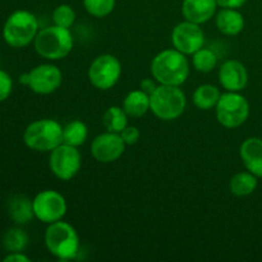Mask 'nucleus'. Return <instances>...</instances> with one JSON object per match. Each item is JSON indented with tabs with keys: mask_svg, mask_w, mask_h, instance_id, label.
<instances>
[{
	"mask_svg": "<svg viewBox=\"0 0 262 262\" xmlns=\"http://www.w3.org/2000/svg\"><path fill=\"white\" fill-rule=\"evenodd\" d=\"M151 73L160 84L181 86L189 76V64L186 54L177 49L163 50L154 58Z\"/></svg>",
	"mask_w": 262,
	"mask_h": 262,
	"instance_id": "obj_1",
	"label": "nucleus"
},
{
	"mask_svg": "<svg viewBox=\"0 0 262 262\" xmlns=\"http://www.w3.org/2000/svg\"><path fill=\"white\" fill-rule=\"evenodd\" d=\"M45 246L59 260H73L79 252L78 233L66 222L51 223L45 233Z\"/></svg>",
	"mask_w": 262,
	"mask_h": 262,
	"instance_id": "obj_2",
	"label": "nucleus"
},
{
	"mask_svg": "<svg viewBox=\"0 0 262 262\" xmlns=\"http://www.w3.org/2000/svg\"><path fill=\"white\" fill-rule=\"evenodd\" d=\"M33 42L38 55L49 60L66 58L73 49V37L69 28L56 25L38 31Z\"/></svg>",
	"mask_w": 262,
	"mask_h": 262,
	"instance_id": "obj_3",
	"label": "nucleus"
},
{
	"mask_svg": "<svg viewBox=\"0 0 262 262\" xmlns=\"http://www.w3.org/2000/svg\"><path fill=\"white\" fill-rule=\"evenodd\" d=\"M38 32L37 18L28 10H15L7 18L3 27V38L9 46L25 48L35 40Z\"/></svg>",
	"mask_w": 262,
	"mask_h": 262,
	"instance_id": "obj_4",
	"label": "nucleus"
},
{
	"mask_svg": "<svg viewBox=\"0 0 262 262\" xmlns=\"http://www.w3.org/2000/svg\"><path fill=\"white\" fill-rule=\"evenodd\" d=\"M23 142L33 151H53L63 143V127L54 119L36 120L25 129Z\"/></svg>",
	"mask_w": 262,
	"mask_h": 262,
	"instance_id": "obj_5",
	"label": "nucleus"
},
{
	"mask_svg": "<svg viewBox=\"0 0 262 262\" xmlns=\"http://www.w3.org/2000/svg\"><path fill=\"white\" fill-rule=\"evenodd\" d=\"M187 99L179 86L160 84L150 95V110L163 120H174L186 110Z\"/></svg>",
	"mask_w": 262,
	"mask_h": 262,
	"instance_id": "obj_6",
	"label": "nucleus"
},
{
	"mask_svg": "<svg viewBox=\"0 0 262 262\" xmlns=\"http://www.w3.org/2000/svg\"><path fill=\"white\" fill-rule=\"evenodd\" d=\"M216 118L227 128H237L247 120L250 115V104L243 95L228 91L220 95L216 104Z\"/></svg>",
	"mask_w": 262,
	"mask_h": 262,
	"instance_id": "obj_7",
	"label": "nucleus"
},
{
	"mask_svg": "<svg viewBox=\"0 0 262 262\" xmlns=\"http://www.w3.org/2000/svg\"><path fill=\"white\" fill-rule=\"evenodd\" d=\"M122 74V64L110 54H102L97 56L89 68V79L96 89L110 90L118 83Z\"/></svg>",
	"mask_w": 262,
	"mask_h": 262,
	"instance_id": "obj_8",
	"label": "nucleus"
},
{
	"mask_svg": "<svg viewBox=\"0 0 262 262\" xmlns=\"http://www.w3.org/2000/svg\"><path fill=\"white\" fill-rule=\"evenodd\" d=\"M82 158L74 146L61 143L50 151L49 166L54 176L60 181H71L81 169Z\"/></svg>",
	"mask_w": 262,
	"mask_h": 262,
	"instance_id": "obj_9",
	"label": "nucleus"
},
{
	"mask_svg": "<svg viewBox=\"0 0 262 262\" xmlns=\"http://www.w3.org/2000/svg\"><path fill=\"white\" fill-rule=\"evenodd\" d=\"M32 204L35 217L46 224L59 222L67 212L66 199L63 194L53 189H46L36 194Z\"/></svg>",
	"mask_w": 262,
	"mask_h": 262,
	"instance_id": "obj_10",
	"label": "nucleus"
},
{
	"mask_svg": "<svg viewBox=\"0 0 262 262\" xmlns=\"http://www.w3.org/2000/svg\"><path fill=\"white\" fill-rule=\"evenodd\" d=\"M171 42L181 53L193 55L197 50L204 48L205 33L200 25L186 20L174 27L171 32Z\"/></svg>",
	"mask_w": 262,
	"mask_h": 262,
	"instance_id": "obj_11",
	"label": "nucleus"
},
{
	"mask_svg": "<svg viewBox=\"0 0 262 262\" xmlns=\"http://www.w3.org/2000/svg\"><path fill=\"white\" fill-rule=\"evenodd\" d=\"M63 74L56 66L40 64L28 72V84L35 94L49 95L60 87Z\"/></svg>",
	"mask_w": 262,
	"mask_h": 262,
	"instance_id": "obj_12",
	"label": "nucleus"
},
{
	"mask_svg": "<svg viewBox=\"0 0 262 262\" xmlns=\"http://www.w3.org/2000/svg\"><path fill=\"white\" fill-rule=\"evenodd\" d=\"M125 143L119 133L109 132L95 137L91 143V154L100 163H113L123 155Z\"/></svg>",
	"mask_w": 262,
	"mask_h": 262,
	"instance_id": "obj_13",
	"label": "nucleus"
},
{
	"mask_svg": "<svg viewBox=\"0 0 262 262\" xmlns=\"http://www.w3.org/2000/svg\"><path fill=\"white\" fill-rule=\"evenodd\" d=\"M220 84L227 91L239 92L248 83V72L238 60H227L219 69Z\"/></svg>",
	"mask_w": 262,
	"mask_h": 262,
	"instance_id": "obj_14",
	"label": "nucleus"
},
{
	"mask_svg": "<svg viewBox=\"0 0 262 262\" xmlns=\"http://www.w3.org/2000/svg\"><path fill=\"white\" fill-rule=\"evenodd\" d=\"M216 7V0H184L182 13L186 20L201 25L214 17Z\"/></svg>",
	"mask_w": 262,
	"mask_h": 262,
	"instance_id": "obj_15",
	"label": "nucleus"
},
{
	"mask_svg": "<svg viewBox=\"0 0 262 262\" xmlns=\"http://www.w3.org/2000/svg\"><path fill=\"white\" fill-rule=\"evenodd\" d=\"M241 159L248 171L262 178V140L257 137L247 138L241 146Z\"/></svg>",
	"mask_w": 262,
	"mask_h": 262,
	"instance_id": "obj_16",
	"label": "nucleus"
},
{
	"mask_svg": "<svg viewBox=\"0 0 262 262\" xmlns=\"http://www.w3.org/2000/svg\"><path fill=\"white\" fill-rule=\"evenodd\" d=\"M8 214L15 224H28L35 216L32 200H30L25 194H15L10 197L8 202Z\"/></svg>",
	"mask_w": 262,
	"mask_h": 262,
	"instance_id": "obj_17",
	"label": "nucleus"
},
{
	"mask_svg": "<svg viewBox=\"0 0 262 262\" xmlns=\"http://www.w3.org/2000/svg\"><path fill=\"white\" fill-rule=\"evenodd\" d=\"M216 27L223 35L235 36L245 28V18L237 9L223 8L216 17Z\"/></svg>",
	"mask_w": 262,
	"mask_h": 262,
	"instance_id": "obj_18",
	"label": "nucleus"
},
{
	"mask_svg": "<svg viewBox=\"0 0 262 262\" xmlns=\"http://www.w3.org/2000/svg\"><path fill=\"white\" fill-rule=\"evenodd\" d=\"M123 109L125 110L128 117H142L150 110V95L142 90L130 91L123 101Z\"/></svg>",
	"mask_w": 262,
	"mask_h": 262,
	"instance_id": "obj_19",
	"label": "nucleus"
},
{
	"mask_svg": "<svg viewBox=\"0 0 262 262\" xmlns=\"http://www.w3.org/2000/svg\"><path fill=\"white\" fill-rule=\"evenodd\" d=\"M229 188L230 192L235 196H248V194L253 193L255 189L257 188V177L251 171H242V173L235 174L230 179Z\"/></svg>",
	"mask_w": 262,
	"mask_h": 262,
	"instance_id": "obj_20",
	"label": "nucleus"
},
{
	"mask_svg": "<svg viewBox=\"0 0 262 262\" xmlns=\"http://www.w3.org/2000/svg\"><path fill=\"white\" fill-rule=\"evenodd\" d=\"M220 99V92L217 87L212 84H201L193 92V102L199 109L210 110L216 106Z\"/></svg>",
	"mask_w": 262,
	"mask_h": 262,
	"instance_id": "obj_21",
	"label": "nucleus"
},
{
	"mask_svg": "<svg viewBox=\"0 0 262 262\" xmlns=\"http://www.w3.org/2000/svg\"><path fill=\"white\" fill-rule=\"evenodd\" d=\"M87 125L81 120H73L63 128V143L78 147L87 140Z\"/></svg>",
	"mask_w": 262,
	"mask_h": 262,
	"instance_id": "obj_22",
	"label": "nucleus"
},
{
	"mask_svg": "<svg viewBox=\"0 0 262 262\" xmlns=\"http://www.w3.org/2000/svg\"><path fill=\"white\" fill-rule=\"evenodd\" d=\"M105 128L109 132L120 133L128 125V114L120 106H110L104 114Z\"/></svg>",
	"mask_w": 262,
	"mask_h": 262,
	"instance_id": "obj_23",
	"label": "nucleus"
},
{
	"mask_svg": "<svg viewBox=\"0 0 262 262\" xmlns=\"http://www.w3.org/2000/svg\"><path fill=\"white\" fill-rule=\"evenodd\" d=\"M28 245V235L20 228H10L3 237V247L7 252H22Z\"/></svg>",
	"mask_w": 262,
	"mask_h": 262,
	"instance_id": "obj_24",
	"label": "nucleus"
},
{
	"mask_svg": "<svg viewBox=\"0 0 262 262\" xmlns=\"http://www.w3.org/2000/svg\"><path fill=\"white\" fill-rule=\"evenodd\" d=\"M193 66L194 68L202 73H209V72L214 71L215 67L217 64V56L210 49L201 48L193 54Z\"/></svg>",
	"mask_w": 262,
	"mask_h": 262,
	"instance_id": "obj_25",
	"label": "nucleus"
},
{
	"mask_svg": "<svg viewBox=\"0 0 262 262\" xmlns=\"http://www.w3.org/2000/svg\"><path fill=\"white\" fill-rule=\"evenodd\" d=\"M87 12L96 18L109 15L114 10L115 0H83Z\"/></svg>",
	"mask_w": 262,
	"mask_h": 262,
	"instance_id": "obj_26",
	"label": "nucleus"
},
{
	"mask_svg": "<svg viewBox=\"0 0 262 262\" xmlns=\"http://www.w3.org/2000/svg\"><path fill=\"white\" fill-rule=\"evenodd\" d=\"M54 25L60 26V27L69 28L76 20V13L73 8L68 4H60L54 9L53 12Z\"/></svg>",
	"mask_w": 262,
	"mask_h": 262,
	"instance_id": "obj_27",
	"label": "nucleus"
},
{
	"mask_svg": "<svg viewBox=\"0 0 262 262\" xmlns=\"http://www.w3.org/2000/svg\"><path fill=\"white\" fill-rule=\"evenodd\" d=\"M13 91L12 77L7 72L0 69V102L5 101Z\"/></svg>",
	"mask_w": 262,
	"mask_h": 262,
	"instance_id": "obj_28",
	"label": "nucleus"
},
{
	"mask_svg": "<svg viewBox=\"0 0 262 262\" xmlns=\"http://www.w3.org/2000/svg\"><path fill=\"white\" fill-rule=\"evenodd\" d=\"M122 136L123 141H124L125 145H135L138 140H140V130L137 127H133V125H127L122 132L119 133Z\"/></svg>",
	"mask_w": 262,
	"mask_h": 262,
	"instance_id": "obj_29",
	"label": "nucleus"
},
{
	"mask_svg": "<svg viewBox=\"0 0 262 262\" xmlns=\"http://www.w3.org/2000/svg\"><path fill=\"white\" fill-rule=\"evenodd\" d=\"M247 0H216L217 5L222 8H230V9H239L246 4Z\"/></svg>",
	"mask_w": 262,
	"mask_h": 262,
	"instance_id": "obj_30",
	"label": "nucleus"
},
{
	"mask_svg": "<svg viewBox=\"0 0 262 262\" xmlns=\"http://www.w3.org/2000/svg\"><path fill=\"white\" fill-rule=\"evenodd\" d=\"M5 262H30V257L23 255L22 252H12L4 258Z\"/></svg>",
	"mask_w": 262,
	"mask_h": 262,
	"instance_id": "obj_31",
	"label": "nucleus"
},
{
	"mask_svg": "<svg viewBox=\"0 0 262 262\" xmlns=\"http://www.w3.org/2000/svg\"><path fill=\"white\" fill-rule=\"evenodd\" d=\"M156 87L158 86H156L155 82H154L151 78H145L142 82H141V90L145 91L147 95L152 94V92L156 90Z\"/></svg>",
	"mask_w": 262,
	"mask_h": 262,
	"instance_id": "obj_32",
	"label": "nucleus"
},
{
	"mask_svg": "<svg viewBox=\"0 0 262 262\" xmlns=\"http://www.w3.org/2000/svg\"><path fill=\"white\" fill-rule=\"evenodd\" d=\"M19 81H20V83L28 84V73L22 74V76H20V78H19Z\"/></svg>",
	"mask_w": 262,
	"mask_h": 262,
	"instance_id": "obj_33",
	"label": "nucleus"
}]
</instances>
